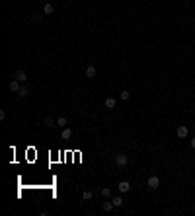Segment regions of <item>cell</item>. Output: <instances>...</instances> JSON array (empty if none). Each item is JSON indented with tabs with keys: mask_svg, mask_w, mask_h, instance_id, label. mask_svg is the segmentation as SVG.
<instances>
[{
	"mask_svg": "<svg viewBox=\"0 0 195 216\" xmlns=\"http://www.w3.org/2000/svg\"><path fill=\"white\" fill-rule=\"evenodd\" d=\"M146 185H148V189H150V191H156L158 187H160V179H158L156 175H150L148 181H146Z\"/></svg>",
	"mask_w": 195,
	"mask_h": 216,
	"instance_id": "6da1fadb",
	"label": "cell"
},
{
	"mask_svg": "<svg viewBox=\"0 0 195 216\" xmlns=\"http://www.w3.org/2000/svg\"><path fill=\"white\" fill-rule=\"evenodd\" d=\"M127 164H129V158H127V154H117V156H115V166L125 168Z\"/></svg>",
	"mask_w": 195,
	"mask_h": 216,
	"instance_id": "7a4b0ae2",
	"label": "cell"
},
{
	"mask_svg": "<svg viewBox=\"0 0 195 216\" xmlns=\"http://www.w3.org/2000/svg\"><path fill=\"white\" fill-rule=\"evenodd\" d=\"M84 74H86V78H96L98 68H96L94 64H88V66H86V70H84Z\"/></svg>",
	"mask_w": 195,
	"mask_h": 216,
	"instance_id": "3957f363",
	"label": "cell"
},
{
	"mask_svg": "<svg viewBox=\"0 0 195 216\" xmlns=\"http://www.w3.org/2000/svg\"><path fill=\"white\" fill-rule=\"evenodd\" d=\"M117 189H119L121 193H129V191H131V183H129V181H119Z\"/></svg>",
	"mask_w": 195,
	"mask_h": 216,
	"instance_id": "277c9868",
	"label": "cell"
},
{
	"mask_svg": "<svg viewBox=\"0 0 195 216\" xmlns=\"http://www.w3.org/2000/svg\"><path fill=\"white\" fill-rule=\"evenodd\" d=\"M176 135H178V138H185V136L189 135V130H187V127H178V130H176Z\"/></svg>",
	"mask_w": 195,
	"mask_h": 216,
	"instance_id": "5b68a950",
	"label": "cell"
},
{
	"mask_svg": "<svg viewBox=\"0 0 195 216\" xmlns=\"http://www.w3.org/2000/svg\"><path fill=\"white\" fill-rule=\"evenodd\" d=\"M14 78H16L18 82H22V84H23V82H27V74H26V70H18L16 74H14Z\"/></svg>",
	"mask_w": 195,
	"mask_h": 216,
	"instance_id": "8992f818",
	"label": "cell"
},
{
	"mask_svg": "<svg viewBox=\"0 0 195 216\" xmlns=\"http://www.w3.org/2000/svg\"><path fill=\"white\" fill-rule=\"evenodd\" d=\"M53 12H55V6L51 4V2H45V4H43V14H45V16H51Z\"/></svg>",
	"mask_w": 195,
	"mask_h": 216,
	"instance_id": "52a82bcc",
	"label": "cell"
},
{
	"mask_svg": "<svg viewBox=\"0 0 195 216\" xmlns=\"http://www.w3.org/2000/svg\"><path fill=\"white\" fill-rule=\"evenodd\" d=\"M20 84H22V82H18V80H12L10 84H8V88H10V92H14V93H18V90H20Z\"/></svg>",
	"mask_w": 195,
	"mask_h": 216,
	"instance_id": "ba28073f",
	"label": "cell"
},
{
	"mask_svg": "<svg viewBox=\"0 0 195 216\" xmlns=\"http://www.w3.org/2000/svg\"><path fill=\"white\" fill-rule=\"evenodd\" d=\"M115 105H117V99H115V97H105V107L107 109H115Z\"/></svg>",
	"mask_w": 195,
	"mask_h": 216,
	"instance_id": "9c48e42d",
	"label": "cell"
},
{
	"mask_svg": "<svg viewBox=\"0 0 195 216\" xmlns=\"http://www.w3.org/2000/svg\"><path fill=\"white\" fill-rule=\"evenodd\" d=\"M102 208H103L105 212H111V210L115 208V206H113V203H111V200H105V203L102 205Z\"/></svg>",
	"mask_w": 195,
	"mask_h": 216,
	"instance_id": "30bf717a",
	"label": "cell"
},
{
	"mask_svg": "<svg viewBox=\"0 0 195 216\" xmlns=\"http://www.w3.org/2000/svg\"><path fill=\"white\" fill-rule=\"evenodd\" d=\"M70 136H72V130L70 129H65V130H63V135H60V138H63V140H68Z\"/></svg>",
	"mask_w": 195,
	"mask_h": 216,
	"instance_id": "8fae6325",
	"label": "cell"
},
{
	"mask_svg": "<svg viewBox=\"0 0 195 216\" xmlns=\"http://www.w3.org/2000/svg\"><path fill=\"white\" fill-rule=\"evenodd\" d=\"M111 203H113V206H123L125 200L121 199V197H113V199H111Z\"/></svg>",
	"mask_w": 195,
	"mask_h": 216,
	"instance_id": "7c38bea8",
	"label": "cell"
},
{
	"mask_svg": "<svg viewBox=\"0 0 195 216\" xmlns=\"http://www.w3.org/2000/svg\"><path fill=\"white\" fill-rule=\"evenodd\" d=\"M100 193H102V197H105V199H109V197H111V191H109L107 187H102V189H100Z\"/></svg>",
	"mask_w": 195,
	"mask_h": 216,
	"instance_id": "4fadbf2b",
	"label": "cell"
},
{
	"mask_svg": "<svg viewBox=\"0 0 195 216\" xmlns=\"http://www.w3.org/2000/svg\"><path fill=\"white\" fill-rule=\"evenodd\" d=\"M27 93H29V92H27V88H26V86H22L20 90H18V97H26Z\"/></svg>",
	"mask_w": 195,
	"mask_h": 216,
	"instance_id": "5bb4252c",
	"label": "cell"
},
{
	"mask_svg": "<svg viewBox=\"0 0 195 216\" xmlns=\"http://www.w3.org/2000/svg\"><path fill=\"white\" fill-rule=\"evenodd\" d=\"M57 125H59V127H66L68 121H66V117H59V119H57Z\"/></svg>",
	"mask_w": 195,
	"mask_h": 216,
	"instance_id": "9a60e30c",
	"label": "cell"
},
{
	"mask_svg": "<svg viewBox=\"0 0 195 216\" xmlns=\"http://www.w3.org/2000/svg\"><path fill=\"white\" fill-rule=\"evenodd\" d=\"M82 197H84V200H88V199H92V197H94V193H92V191H84Z\"/></svg>",
	"mask_w": 195,
	"mask_h": 216,
	"instance_id": "2e32d148",
	"label": "cell"
},
{
	"mask_svg": "<svg viewBox=\"0 0 195 216\" xmlns=\"http://www.w3.org/2000/svg\"><path fill=\"white\" fill-rule=\"evenodd\" d=\"M129 97H131V93L127 92V90H123V92H121V99H123V101H127Z\"/></svg>",
	"mask_w": 195,
	"mask_h": 216,
	"instance_id": "e0dca14e",
	"label": "cell"
},
{
	"mask_svg": "<svg viewBox=\"0 0 195 216\" xmlns=\"http://www.w3.org/2000/svg\"><path fill=\"white\" fill-rule=\"evenodd\" d=\"M53 125H55V121L51 119V117H47V119H45V127H49V129H51Z\"/></svg>",
	"mask_w": 195,
	"mask_h": 216,
	"instance_id": "ac0fdd59",
	"label": "cell"
},
{
	"mask_svg": "<svg viewBox=\"0 0 195 216\" xmlns=\"http://www.w3.org/2000/svg\"><path fill=\"white\" fill-rule=\"evenodd\" d=\"M191 148L195 150V138H191Z\"/></svg>",
	"mask_w": 195,
	"mask_h": 216,
	"instance_id": "d6986e66",
	"label": "cell"
}]
</instances>
